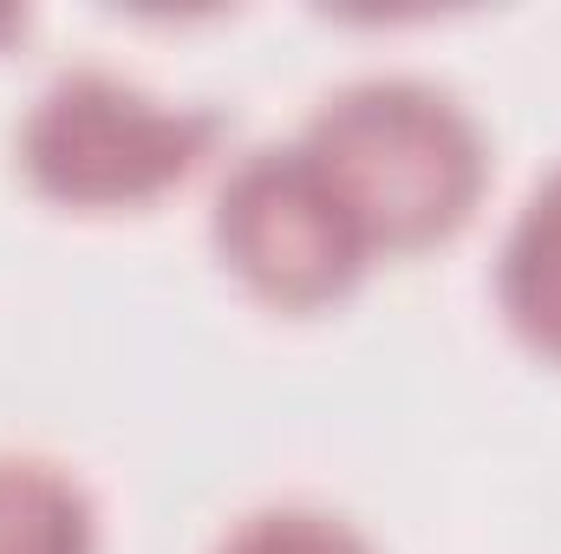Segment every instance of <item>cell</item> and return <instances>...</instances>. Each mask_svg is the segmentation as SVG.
<instances>
[{
    "label": "cell",
    "mask_w": 561,
    "mask_h": 554,
    "mask_svg": "<svg viewBox=\"0 0 561 554\" xmlns=\"http://www.w3.org/2000/svg\"><path fill=\"white\" fill-rule=\"evenodd\" d=\"M216 554H379V549L327 509H255L216 542Z\"/></svg>",
    "instance_id": "cell-6"
},
{
    "label": "cell",
    "mask_w": 561,
    "mask_h": 554,
    "mask_svg": "<svg viewBox=\"0 0 561 554\" xmlns=\"http://www.w3.org/2000/svg\"><path fill=\"white\" fill-rule=\"evenodd\" d=\"M209 242L222 268L275 313L340 307L373 268L359 229L346 222L320 170L300 157V143L249 150L222 176Z\"/></svg>",
    "instance_id": "cell-3"
},
{
    "label": "cell",
    "mask_w": 561,
    "mask_h": 554,
    "mask_svg": "<svg viewBox=\"0 0 561 554\" xmlns=\"http://www.w3.org/2000/svg\"><path fill=\"white\" fill-rule=\"evenodd\" d=\"M216 138L222 125L209 112L163 105L157 92L118 72H66L33 99L13 150L33 196L59 209L112 216L183 189L216 150Z\"/></svg>",
    "instance_id": "cell-2"
},
{
    "label": "cell",
    "mask_w": 561,
    "mask_h": 554,
    "mask_svg": "<svg viewBox=\"0 0 561 554\" xmlns=\"http://www.w3.org/2000/svg\"><path fill=\"white\" fill-rule=\"evenodd\" d=\"M0 554H99L85 483L46 457H0Z\"/></svg>",
    "instance_id": "cell-5"
},
{
    "label": "cell",
    "mask_w": 561,
    "mask_h": 554,
    "mask_svg": "<svg viewBox=\"0 0 561 554\" xmlns=\"http://www.w3.org/2000/svg\"><path fill=\"white\" fill-rule=\"evenodd\" d=\"M496 307L542 366H561V163L529 189V203L503 235Z\"/></svg>",
    "instance_id": "cell-4"
},
{
    "label": "cell",
    "mask_w": 561,
    "mask_h": 554,
    "mask_svg": "<svg viewBox=\"0 0 561 554\" xmlns=\"http://www.w3.org/2000/svg\"><path fill=\"white\" fill-rule=\"evenodd\" d=\"M300 157L320 170L373 262L444 249L490 189L477 118L424 79H359L333 92L307 118Z\"/></svg>",
    "instance_id": "cell-1"
}]
</instances>
